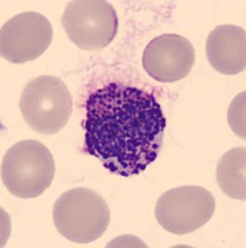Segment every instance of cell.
<instances>
[{
    "label": "cell",
    "instance_id": "6da1fadb",
    "mask_svg": "<svg viewBox=\"0 0 246 248\" xmlns=\"http://www.w3.org/2000/svg\"><path fill=\"white\" fill-rule=\"evenodd\" d=\"M165 125L152 93L110 83L86 102L85 150L112 174L138 175L158 156Z\"/></svg>",
    "mask_w": 246,
    "mask_h": 248
},
{
    "label": "cell",
    "instance_id": "7a4b0ae2",
    "mask_svg": "<svg viewBox=\"0 0 246 248\" xmlns=\"http://www.w3.org/2000/svg\"><path fill=\"white\" fill-rule=\"evenodd\" d=\"M52 218L66 240L87 245L105 233L111 221L107 202L97 191L75 187L64 192L54 203Z\"/></svg>",
    "mask_w": 246,
    "mask_h": 248
},
{
    "label": "cell",
    "instance_id": "3957f363",
    "mask_svg": "<svg viewBox=\"0 0 246 248\" xmlns=\"http://www.w3.org/2000/svg\"><path fill=\"white\" fill-rule=\"evenodd\" d=\"M0 172L10 194L20 199L37 198L54 180V156L40 141L21 140L5 153Z\"/></svg>",
    "mask_w": 246,
    "mask_h": 248
},
{
    "label": "cell",
    "instance_id": "277c9868",
    "mask_svg": "<svg viewBox=\"0 0 246 248\" xmlns=\"http://www.w3.org/2000/svg\"><path fill=\"white\" fill-rule=\"evenodd\" d=\"M19 107L24 121L34 132L51 136L67 124L72 113V97L64 81L44 75L25 86Z\"/></svg>",
    "mask_w": 246,
    "mask_h": 248
},
{
    "label": "cell",
    "instance_id": "5b68a950",
    "mask_svg": "<svg viewBox=\"0 0 246 248\" xmlns=\"http://www.w3.org/2000/svg\"><path fill=\"white\" fill-rule=\"evenodd\" d=\"M68 39L82 50L107 47L118 31V17L114 5L103 0H74L61 17Z\"/></svg>",
    "mask_w": 246,
    "mask_h": 248
},
{
    "label": "cell",
    "instance_id": "8992f818",
    "mask_svg": "<svg viewBox=\"0 0 246 248\" xmlns=\"http://www.w3.org/2000/svg\"><path fill=\"white\" fill-rule=\"evenodd\" d=\"M215 211V199L201 186L187 185L168 190L156 205V218L170 233L188 234L209 222Z\"/></svg>",
    "mask_w": 246,
    "mask_h": 248
},
{
    "label": "cell",
    "instance_id": "52a82bcc",
    "mask_svg": "<svg viewBox=\"0 0 246 248\" xmlns=\"http://www.w3.org/2000/svg\"><path fill=\"white\" fill-rule=\"evenodd\" d=\"M52 35V26L43 14L20 13L0 29V55L16 65L34 61L48 50Z\"/></svg>",
    "mask_w": 246,
    "mask_h": 248
},
{
    "label": "cell",
    "instance_id": "ba28073f",
    "mask_svg": "<svg viewBox=\"0 0 246 248\" xmlns=\"http://www.w3.org/2000/svg\"><path fill=\"white\" fill-rule=\"evenodd\" d=\"M196 50L189 40L177 34H163L150 40L142 56L145 71L158 82L172 83L190 74Z\"/></svg>",
    "mask_w": 246,
    "mask_h": 248
},
{
    "label": "cell",
    "instance_id": "9c48e42d",
    "mask_svg": "<svg viewBox=\"0 0 246 248\" xmlns=\"http://www.w3.org/2000/svg\"><path fill=\"white\" fill-rule=\"evenodd\" d=\"M207 57L213 68L232 76L246 68V31L240 26L220 25L207 40Z\"/></svg>",
    "mask_w": 246,
    "mask_h": 248
},
{
    "label": "cell",
    "instance_id": "30bf717a",
    "mask_svg": "<svg viewBox=\"0 0 246 248\" xmlns=\"http://www.w3.org/2000/svg\"><path fill=\"white\" fill-rule=\"evenodd\" d=\"M246 149L234 148L220 158L216 168V181L224 194L235 200L246 199Z\"/></svg>",
    "mask_w": 246,
    "mask_h": 248
},
{
    "label": "cell",
    "instance_id": "8fae6325",
    "mask_svg": "<svg viewBox=\"0 0 246 248\" xmlns=\"http://www.w3.org/2000/svg\"><path fill=\"white\" fill-rule=\"evenodd\" d=\"M246 92L243 91L235 97L234 101L230 105L229 110H228V122L231 128L232 132L240 138H246L245 130V108H246Z\"/></svg>",
    "mask_w": 246,
    "mask_h": 248
}]
</instances>
